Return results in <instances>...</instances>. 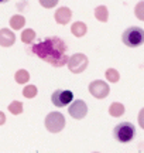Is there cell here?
I'll return each instance as SVG.
<instances>
[{
  "label": "cell",
  "instance_id": "6da1fadb",
  "mask_svg": "<svg viewBox=\"0 0 144 153\" xmlns=\"http://www.w3.org/2000/svg\"><path fill=\"white\" fill-rule=\"evenodd\" d=\"M28 51H31L38 58L51 64L52 67H64L68 61L67 44L60 37H47L40 43L33 44Z\"/></svg>",
  "mask_w": 144,
  "mask_h": 153
},
{
  "label": "cell",
  "instance_id": "7a4b0ae2",
  "mask_svg": "<svg viewBox=\"0 0 144 153\" xmlns=\"http://www.w3.org/2000/svg\"><path fill=\"white\" fill-rule=\"evenodd\" d=\"M123 44L127 45L130 48H136L144 44V30L137 26H132V27L126 28L122 34Z\"/></svg>",
  "mask_w": 144,
  "mask_h": 153
},
{
  "label": "cell",
  "instance_id": "3957f363",
  "mask_svg": "<svg viewBox=\"0 0 144 153\" xmlns=\"http://www.w3.org/2000/svg\"><path fill=\"white\" fill-rule=\"evenodd\" d=\"M113 136L117 142L120 143H127L132 142L136 136V128L132 122H122L119 125L115 126L113 129Z\"/></svg>",
  "mask_w": 144,
  "mask_h": 153
},
{
  "label": "cell",
  "instance_id": "277c9868",
  "mask_svg": "<svg viewBox=\"0 0 144 153\" xmlns=\"http://www.w3.org/2000/svg\"><path fill=\"white\" fill-rule=\"evenodd\" d=\"M45 128L51 133H58L65 128V116L61 112H50L45 118Z\"/></svg>",
  "mask_w": 144,
  "mask_h": 153
},
{
  "label": "cell",
  "instance_id": "5b68a950",
  "mask_svg": "<svg viewBox=\"0 0 144 153\" xmlns=\"http://www.w3.org/2000/svg\"><path fill=\"white\" fill-rule=\"evenodd\" d=\"M68 64V68H69V71L73 72V74H81L86 70V67L89 64V60L88 57L82 53H76V54L71 55L67 61Z\"/></svg>",
  "mask_w": 144,
  "mask_h": 153
},
{
  "label": "cell",
  "instance_id": "8992f818",
  "mask_svg": "<svg viewBox=\"0 0 144 153\" xmlns=\"http://www.w3.org/2000/svg\"><path fill=\"white\" fill-rule=\"evenodd\" d=\"M73 94L69 89H57L51 95V102L55 105L57 108H64L72 102Z\"/></svg>",
  "mask_w": 144,
  "mask_h": 153
},
{
  "label": "cell",
  "instance_id": "52a82bcc",
  "mask_svg": "<svg viewBox=\"0 0 144 153\" xmlns=\"http://www.w3.org/2000/svg\"><path fill=\"white\" fill-rule=\"evenodd\" d=\"M89 92L92 94V97H95L96 99H103L109 95L110 88L105 81L96 79V81H92L89 84Z\"/></svg>",
  "mask_w": 144,
  "mask_h": 153
},
{
  "label": "cell",
  "instance_id": "ba28073f",
  "mask_svg": "<svg viewBox=\"0 0 144 153\" xmlns=\"http://www.w3.org/2000/svg\"><path fill=\"white\" fill-rule=\"evenodd\" d=\"M68 112H69V115L73 119H83L86 116V114H88V105L82 99H76L68 108Z\"/></svg>",
  "mask_w": 144,
  "mask_h": 153
},
{
  "label": "cell",
  "instance_id": "9c48e42d",
  "mask_svg": "<svg viewBox=\"0 0 144 153\" xmlns=\"http://www.w3.org/2000/svg\"><path fill=\"white\" fill-rule=\"evenodd\" d=\"M54 17H55V22L58 23V24L65 26V24H68V23L71 22L72 11H71V9H68V7H60V9L55 11Z\"/></svg>",
  "mask_w": 144,
  "mask_h": 153
},
{
  "label": "cell",
  "instance_id": "30bf717a",
  "mask_svg": "<svg viewBox=\"0 0 144 153\" xmlns=\"http://www.w3.org/2000/svg\"><path fill=\"white\" fill-rule=\"evenodd\" d=\"M16 41V36L10 28H0V45L1 47H11Z\"/></svg>",
  "mask_w": 144,
  "mask_h": 153
},
{
  "label": "cell",
  "instance_id": "8fae6325",
  "mask_svg": "<svg viewBox=\"0 0 144 153\" xmlns=\"http://www.w3.org/2000/svg\"><path fill=\"white\" fill-rule=\"evenodd\" d=\"M71 31L72 34L75 36V37H83L85 34H86V31H88V27H86V24L82 22H76L72 24L71 27Z\"/></svg>",
  "mask_w": 144,
  "mask_h": 153
},
{
  "label": "cell",
  "instance_id": "7c38bea8",
  "mask_svg": "<svg viewBox=\"0 0 144 153\" xmlns=\"http://www.w3.org/2000/svg\"><path fill=\"white\" fill-rule=\"evenodd\" d=\"M124 112H126L124 105L120 104V102H113V104L109 106V114H110L112 116H115V118H120Z\"/></svg>",
  "mask_w": 144,
  "mask_h": 153
},
{
  "label": "cell",
  "instance_id": "4fadbf2b",
  "mask_svg": "<svg viewBox=\"0 0 144 153\" xmlns=\"http://www.w3.org/2000/svg\"><path fill=\"white\" fill-rule=\"evenodd\" d=\"M95 17L102 23H106L109 20V11H107V7L106 6H98L95 9Z\"/></svg>",
  "mask_w": 144,
  "mask_h": 153
},
{
  "label": "cell",
  "instance_id": "5bb4252c",
  "mask_svg": "<svg viewBox=\"0 0 144 153\" xmlns=\"http://www.w3.org/2000/svg\"><path fill=\"white\" fill-rule=\"evenodd\" d=\"M26 24V17H23L21 14H16L10 19V27L14 30H21Z\"/></svg>",
  "mask_w": 144,
  "mask_h": 153
},
{
  "label": "cell",
  "instance_id": "9a60e30c",
  "mask_svg": "<svg viewBox=\"0 0 144 153\" xmlns=\"http://www.w3.org/2000/svg\"><path fill=\"white\" fill-rule=\"evenodd\" d=\"M14 79H16V82L20 84V85L27 84L28 79H30V74H28V71H26V70H18V71L14 74Z\"/></svg>",
  "mask_w": 144,
  "mask_h": 153
},
{
  "label": "cell",
  "instance_id": "2e32d148",
  "mask_svg": "<svg viewBox=\"0 0 144 153\" xmlns=\"http://www.w3.org/2000/svg\"><path fill=\"white\" fill-rule=\"evenodd\" d=\"M35 40V31L33 28H26L21 33V41L24 44H31Z\"/></svg>",
  "mask_w": 144,
  "mask_h": 153
},
{
  "label": "cell",
  "instance_id": "e0dca14e",
  "mask_svg": "<svg viewBox=\"0 0 144 153\" xmlns=\"http://www.w3.org/2000/svg\"><path fill=\"white\" fill-rule=\"evenodd\" d=\"M105 75H106V79H107L109 82H112V84H115V82H117L119 79H120V74H119L117 70H115V68L106 70Z\"/></svg>",
  "mask_w": 144,
  "mask_h": 153
},
{
  "label": "cell",
  "instance_id": "ac0fdd59",
  "mask_svg": "<svg viewBox=\"0 0 144 153\" xmlns=\"http://www.w3.org/2000/svg\"><path fill=\"white\" fill-rule=\"evenodd\" d=\"M37 92H38V89H37L35 85H26L24 89H23V95H24L26 98H28V99L37 97Z\"/></svg>",
  "mask_w": 144,
  "mask_h": 153
},
{
  "label": "cell",
  "instance_id": "d6986e66",
  "mask_svg": "<svg viewBox=\"0 0 144 153\" xmlns=\"http://www.w3.org/2000/svg\"><path fill=\"white\" fill-rule=\"evenodd\" d=\"M9 111H10V114H13V115H20L23 112V104L20 101H13V102L9 105Z\"/></svg>",
  "mask_w": 144,
  "mask_h": 153
},
{
  "label": "cell",
  "instance_id": "ffe728a7",
  "mask_svg": "<svg viewBox=\"0 0 144 153\" xmlns=\"http://www.w3.org/2000/svg\"><path fill=\"white\" fill-rule=\"evenodd\" d=\"M134 14H136V17H137L139 20L144 22V0L143 1H139V3L136 4V7H134Z\"/></svg>",
  "mask_w": 144,
  "mask_h": 153
},
{
  "label": "cell",
  "instance_id": "44dd1931",
  "mask_svg": "<svg viewBox=\"0 0 144 153\" xmlns=\"http://www.w3.org/2000/svg\"><path fill=\"white\" fill-rule=\"evenodd\" d=\"M38 1H40V4L43 6V7H45V9H52V7H55L58 4L60 0H38Z\"/></svg>",
  "mask_w": 144,
  "mask_h": 153
},
{
  "label": "cell",
  "instance_id": "7402d4cb",
  "mask_svg": "<svg viewBox=\"0 0 144 153\" xmlns=\"http://www.w3.org/2000/svg\"><path fill=\"white\" fill-rule=\"evenodd\" d=\"M139 125H140V128L144 129V108L139 112Z\"/></svg>",
  "mask_w": 144,
  "mask_h": 153
},
{
  "label": "cell",
  "instance_id": "603a6c76",
  "mask_svg": "<svg viewBox=\"0 0 144 153\" xmlns=\"http://www.w3.org/2000/svg\"><path fill=\"white\" fill-rule=\"evenodd\" d=\"M4 122H6V115L0 111V125H4Z\"/></svg>",
  "mask_w": 144,
  "mask_h": 153
},
{
  "label": "cell",
  "instance_id": "cb8c5ba5",
  "mask_svg": "<svg viewBox=\"0 0 144 153\" xmlns=\"http://www.w3.org/2000/svg\"><path fill=\"white\" fill-rule=\"evenodd\" d=\"M6 1H9V0H0V3H6Z\"/></svg>",
  "mask_w": 144,
  "mask_h": 153
}]
</instances>
